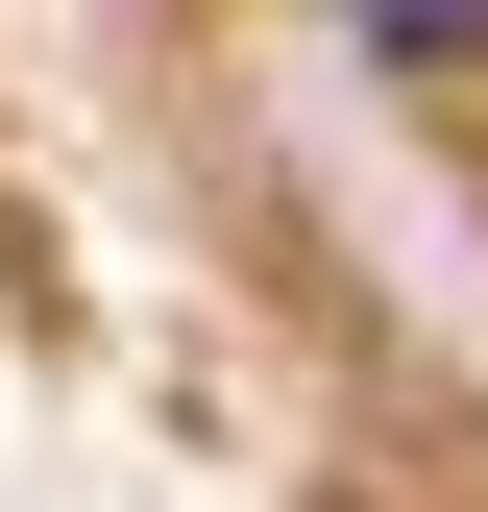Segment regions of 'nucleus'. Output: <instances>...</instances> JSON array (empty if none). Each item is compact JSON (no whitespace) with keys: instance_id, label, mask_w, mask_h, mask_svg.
<instances>
[{"instance_id":"f257e3e1","label":"nucleus","mask_w":488,"mask_h":512,"mask_svg":"<svg viewBox=\"0 0 488 512\" xmlns=\"http://www.w3.org/2000/svg\"><path fill=\"white\" fill-rule=\"evenodd\" d=\"M342 25H366V49H415V74H464V49H488V0H342Z\"/></svg>"}]
</instances>
